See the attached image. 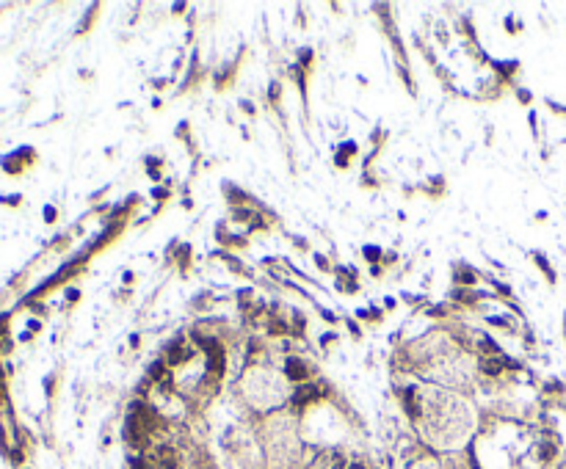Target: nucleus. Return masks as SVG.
<instances>
[{
    "mask_svg": "<svg viewBox=\"0 0 566 469\" xmlns=\"http://www.w3.org/2000/svg\"><path fill=\"white\" fill-rule=\"evenodd\" d=\"M155 469H177V453L172 447H161V450H158Z\"/></svg>",
    "mask_w": 566,
    "mask_h": 469,
    "instance_id": "f257e3e1",
    "label": "nucleus"
},
{
    "mask_svg": "<svg viewBox=\"0 0 566 469\" xmlns=\"http://www.w3.org/2000/svg\"><path fill=\"white\" fill-rule=\"evenodd\" d=\"M315 397H321V386H298V392H296V406H304V403L315 400Z\"/></svg>",
    "mask_w": 566,
    "mask_h": 469,
    "instance_id": "f03ea898",
    "label": "nucleus"
},
{
    "mask_svg": "<svg viewBox=\"0 0 566 469\" xmlns=\"http://www.w3.org/2000/svg\"><path fill=\"white\" fill-rule=\"evenodd\" d=\"M287 378H293V381H301V378H306V367H304V362H298V359H290L287 362Z\"/></svg>",
    "mask_w": 566,
    "mask_h": 469,
    "instance_id": "7ed1b4c3",
    "label": "nucleus"
},
{
    "mask_svg": "<svg viewBox=\"0 0 566 469\" xmlns=\"http://www.w3.org/2000/svg\"><path fill=\"white\" fill-rule=\"evenodd\" d=\"M11 342H9V315H0V354L9 350Z\"/></svg>",
    "mask_w": 566,
    "mask_h": 469,
    "instance_id": "20e7f679",
    "label": "nucleus"
},
{
    "mask_svg": "<svg viewBox=\"0 0 566 469\" xmlns=\"http://www.w3.org/2000/svg\"><path fill=\"white\" fill-rule=\"evenodd\" d=\"M481 370L489 373V375H497V373H500V362H494V359H483V362H481Z\"/></svg>",
    "mask_w": 566,
    "mask_h": 469,
    "instance_id": "39448f33",
    "label": "nucleus"
},
{
    "mask_svg": "<svg viewBox=\"0 0 566 469\" xmlns=\"http://www.w3.org/2000/svg\"><path fill=\"white\" fill-rule=\"evenodd\" d=\"M403 397H406V408H409V414H411V417H417V406H415V392H411V389H406V395H403Z\"/></svg>",
    "mask_w": 566,
    "mask_h": 469,
    "instance_id": "423d86ee",
    "label": "nucleus"
},
{
    "mask_svg": "<svg viewBox=\"0 0 566 469\" xmlns=\"http://www.w3.org/2000/svg\"><path fill=\"white\" fill-rule=\"evenodd\" d=\"M172 365H177V362H182V359H188V350H182V348H172Z\"/></svg>",
    "mask_w": 566,
    "mask_h": 469,
    "instance_id": "0eeeda50",
    "label": "nucleus"
},
{
    "mask_svg": "<svg viewBox=\"0 0 566 469\" xmlns=\"http://www.w3.org/2000/svg\"><path fill=\"white\" fill-rule=\"evenodd\" d=\"M348 469H365V466H359V464H351Z\"/></svg>",
    "mask_w": 566,
    "mask_h": 469,
    "instance_id": "6e6552de",
    "label": "nucleus"
}]
</instances>
